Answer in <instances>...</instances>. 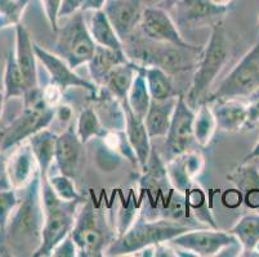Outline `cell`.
Wrapping results in <instances>:
<instances>
[{"instance_id": "26", "label": "cell", "mask_w": 259, "mask_h": 257, "mask_svg": "<svg viewBox=\"0 0 259 257\" xmlns=\"http://www.w3.org/2000/svg\"><path fill=\"white\" fill-rule=\"evenodd\" d=\"M89 31L97 45L115 49V50H124V41L115 31L114 26L111 25L103 9L94 11Z\"/></svg>"}, {"instance_id": "44", "label": "cell", "mask_w": 259, "mask_h": 257, "mask_svg": "<svg viewBox=\"0 0 259 257\" xmlns=\"http://www.w3.org/2000/svg\"><path fill=\"white\" fill-rule=\"evenodd\" d=\"M181 0H162L164 6L166 7V9H171L177 3H180Z\"/></svg>"}, {"instance_id": "8", "label": "cell", "mask_w": 259, "mask_h": 257, "mask_svg": "<svg viewBox=\"0 0 259 257\" xmlns=\"http://www.w3.org/2000/svg\"><path fill=\"white\" fill-rule=\"evenodd\" d=\"M171 246L183 251L190 252L192 256L211 257L221 254V252L228 251L242 252L241 244L231 232H223L213 228L209 229H191L182 234L177 235L170 240Z\"/></svg>"}, {"instance_id": "5", "label": "cell", "mask_w": 259, "mask_h": 257, "mask_svg": "<svg viewBox=\"0 0 259 257\" xmlns=\"http://www.w3.org/2000/svg\"><path fill=\"white\" fill-rule=\"evenodd\" d=\"M56 107L47 103L43 90H29L23 96V110L0 134V152L16 148L37 131L49 127Z\"/></svg>"}, {"instance_id": "27", "label": "cell", "mask_w": 259, "mask_h": 257, "mask_svg": "<svg viewBox=\"0 0 259 257\" xmlns=\"http://www.w3.org/2000/svg\"><path fill=\"white\" fill-rule=\"evenodd\" d=\"M241 244L244 256L256 251L259 247V214L250 212L242 216L230 230Z\"/></svg>"}, {"instance_id": "37", "label": "cell", "mask_w": 259, "mask_h": 257, "mask_svg": "<svg viewBox=\"0 0 259 257\" xmlns=\"http://www.w3.org/2000/svg\"><path fill=\"white\" fill-rule=\"evenodd\" d=\"M52 256L54 257H76L79 256V249H77L76 243L74 242L71 235H67L63 240L56 246L53 249Z\"/></svg>"}, {"instance_id": "24", "label": "cell", "mask_w": 259, "mask_h": 257, "mask_svg": "<svg viewBox=\"0 0 259 257\" xmlns=\"http://www.w3.org/2000/svg\"><path fill=\"white\" fill-rule=\"evenodd\" d=\"M177 105V96L165 100H151L148 112L145 117V124L151 138L166 136L170 127L171 117Z\"/></svg>"}, {"instance_id": "42", "label": "cell", "mask_w": 259, "mask_h": 257, "mask_svg": "<svg viewBox=\"0 0 259 257\" xmlns=\"http://www.w3.org/2000/svg\"><path fill=\"white\" fill-rule=\"evenodd\" d=\"M256 159H259V139L255 143V145L253 147V149H251L248 155L245 156L244 162H251L253 160H256Z\"/></svg>"}, {"instance_id": "35", "label": "cell", "mask_w": 259, "mask_h": 257, "mask_svg": "<svg viewBox=\"0 0 259 257\" xmlns=\"http://www.w3.org/2000/svg\"><path fill=\"white\" fill-rule=\"evenodd\" d=\"M48 180L53 190L56 192V194L60 198H62V199H65V201H79V199H83V198L80 197L79 193L76 192L74 180L69 178V176L60 174L57 176L48 178Z\"/></svg>"}, {"instance_id": "21", "label": "cell", "mask_w": 259, "mask_h": 257, "mask_svg": "<svg viewBox=\"0 0 259 257\" xmlns=\"http://www.w3.org/2000/svg\"><path fill=\"white\" fill-rule=\"evenodd\" d=\"M227 179L241 193L242 201L250 210H259V170L250 162H244Z\"/></svg>"}, {"instance_id": "38", "label": "cell", "mask_w": 259, "mask_h": 257, "mask_svg": "<svg viewBox=\"0 0 259 257\" xmlns=\"http://www.w3.org/2000/svg\"><path fill=\"white\" fill-rule=\"evenodd\" d=\"M248 126L259 122V88L248 95Z\"/></svg>"}, {"instance_id": "10", "label": "cell", "mask_w": 259, "mask_h": 257, "mask_svg": "<svg viewBox=\"0 0 259 257\" xmlns=\"http://www.w3.org/2000/svg\"><path fill=\"white\" fill-rule=\"evenodd\" d=\"M140 27L142 34L151 41L168 44L188 52L199 50L197 46L185 40V37L181 35L180 28L177 27V23L164 8L147 7L143 9Z\"/></svg>"}, {"instance_id": "13", "label": "cell", "mask_w": 259, "mask_h": 257, "mask_svg": "<svg viewBox=\"0 0 259 257\" xmlns=\"http://www.w3.org/2000/svg\"><path fill=\"white\" fill-rule=\"evenodd\" d=\"M85 144L77 136L74 125H69L57 138L54 161L60 174L75 180L85 166Z\"/></svg>"}, {"instance_id": "14", "label": "cell", "mask_w": 259, "mask_h": 257, "mask_svg": "<svg viewBox=\"0 0 259 257\" xmlns=\"http://www.w3.org/2000/svg\"><path fill=\"white\" fill-rule=\"evenodd\" d=\"M177 23L181 27H200L220 22L228 11V7L215 4L211 0H181L171 8Z\"/></svg>"}, {"instance_id": "18", "label": "cell", "mask_w": 259, "mask_h": 257, "mask_svg": "<svg viewBox=\"0 0 259 257\" xmlns=\"http://www.w3.org/2000/svg\"><path fill=\"white\" fill-rule=\"evenodd\" d=\"M16 28V61L20 66L29 90L39 88V74H37V57L30 31L25 25L18 23Z\"/></svg>"}, {"instance_id": "19", "label": "cell", "mask_w": 259, "mask_h": 257, "mask_svg": "<svg viewBox=\"0 0 259 257\" xmlns=\"http://www.w3.org/2000/svg\"><path fill=\"white\" fill-rule=\"evenodd\" d=\"M204 169V159L196 152L182 153L176 156L166 166L169 180L180 192L186 193L194 185V179Z\"/></svg>"}, {"instance_id": "15", "label": "cell", "mask_w": 259, "mask_h": 257, "mask_svg": "<svg viewBox=\"0 0 259 257\" xmlns=\"http://www.w3.org/2000/svg\"><path fill=\"white\" fill-rule=\"evenodd\" d=\"M142 0H107L103 7L115 31L122 41L128 40L140 26L143 13Z\"/></svg>"}, {"instance_id": "39", "label": "cell", "mask_w": 259, "mask_h": 257, "mask_svg": "<svg viewBox=\"0 0 259 257\" xmlns=\"http://www.w3.org/2000/svg\"><path fill=\"white\" fill-rule=\"evenodd\" d=\"M84 6V0H62L60 13H58V20L61 18H69L74 16L77 12H81Z\"/></svg>"}, {"instance_id": "9", "label": "cell", "mask_w": 259, "mask_h": 257, "mask_svg": "<svg viewBox=\"0 0 259 257\" xmlns=\"http://www.w3.org/2000/svg\"><path fill=\"white\" fill-rule=\"evenodd\" d=\"M70 235L76 243L79 257H102L106 252V234L92 201L77 212Z\"/></svg>"}, {"instance_id": "4", "label": "cell", "mask_w": 259, "mask_h": 257, "mask_svg": "<svg viewBox=\"0 0 259 257\" xmlns=\"http://www.w3.org/2000/svg\"><path fill=\"white\" fill-rule=\"evenodd\" d=\"M44 225L41 244L32 257H49L61 240L70 235L76 220L79 201H65L58 197L48 179H41Z\"/></svg>"}, {"instance_id": "32", "label": "cell", "mask_w": 259, "mask_h": 257, "mask_svg": "<svg viewBox=\"0 0 259 257\" xmlns=\"http://www.w3.org/2000/svg\"><path fill=\"white\" fill-rule=\"evenodd\" d=\"M76 134L80 140L87 144L91 139L103 138L107 133L97 112L93 108H84L77 117Z\"/></svg>"}, {"instance_id": "36", "label": "cell", "mask_w": 259, "mask_h": 257, "mask_svg": "<svg viewBox=\"0 0 259 257\" xmlns=\"http://www.w3.org/2000/svg\"><path fill=\"white\" fill-rule=\"evenodd\" d=\"M41 4H43L46 17L51 25L52 31L57 34V31L60 30V27H58V21H60L58 20V13H60L62 0H41Z\"/></svg>"}, {"instance_id": "45", "label": "cell", "mask_w": 259, "mask_h": 257, "mask_svg": "<svg viewBox=\"0 0 259 257\" xmlns=\"http://www.w3.org/2000/svg\"><path fill=\"white\" fill-rule=\"evenodd\" d=\"M211 2H214L215 4H220V6L228 7L231 4V2H232V0H211Z\"/></svg>"}, {"instance_id": "41", "label": "cell", "mask_w": 259, "mask_h": 257, "mask_svg": "<svg viewBox=\"0 0 259 257\" xmlns=\"http://www.w3.org/2000/svg\"><path fill=\"white\" fill-rule=\"evenodd\" d=\"M11 183H9L8 174H7V161L3 159L0 153V189H9Z\"/></svg>"}, {"instance_id": "23", "label": "cell", "mask_w": 259, "mask_h": 257, "mask_svg": "<svg viewBox=\"0 0 259 257\" xmlns=\"http://www.w3.org/2000/svg\"><path fill=\"white\" fill-rule=\"evenodd\" d=\"M129 62L125 50H115L102 45H96L93 57L88 62L89 74L97 85L102 86L106 77L116 66Z\"/></svg>"}, {"instance_id": "31", "label": "cell", "mask_w": 259, "mask_h": 257, "mask_svg": "<svg viewBox=\"0 0 259 257\" xmlns=\"http://www.w3.org/2000/svg\"><path fill=\"white\" fill-rule=\"evenodd\" d=\"M217 129V121L213 110L209 107L208 102H202L197 106L195 112L194 134L195 140L201 147H206L210 143Z\"/></svg>"}, {"instance_id": "40", "label": "cell", "mask_w": 259, "mask_h": 257, "mask_svg": "<svg viewBox=\"0 0 259 257\" xmlns=\"http://www.w3.org/2000/svg\"><path fill=\"white\" fill-rule=\"evenodd\" d=\"M54 119H58L61 122H63V125L71 124L72 119V110L70 106L61 105L58 107H56V115H54Z\"/></svg>"}, {"instance_id": "34", "label": "cell", "mask_w": 259, "mask_h": 257, "mask_svg": "<svg viewBox=\"0 0 259 257\" xmlns=\"http://www.w3.org/2000/svg\"><path fill=\"white\" fill-rule=\"evenodd\" d=\"M20 198L17 197V190L13 188L0 189V237L4 234L12 212L17 207Z\"/></svg>"}, {"instance_id": "33", "label": "cell", "mask_w": 259, "mask_h": 257, "mask_svg": "<svg viewBox=\"0 0 259 257\" xmlns=\"http://www.w3.org/2000/svg\"><path fill=\"white\" fill-rule=\"evenodd\" d=\"M30 0H0V18L3 27H11L21 23V18Z\"/></svg>"}, {"instance_id": "12", "label": "cell", "mask_w": 259, "mask_h": 257, "mask_svg": "<svg viewBox=\"0 0 259 257\" xmlns=\"http://www.w3.org/2000/svg\"><path fill=\"white\" fill-rule=\"evenodd\" d=\"M34 48L37 61H40V63L46 67L47 72L49 74V80H51L52 85L58 86L63 93L70 88H81L89 91L93 96L97 95L98 85L96 82L88 81L75 74L74 68L70 67L69 63L53 52L41 48L36 42L34 44Z\"/></svg>"}, {"instance_id": "22", "label": "cell", "mask_w": 259, "mask_h": 257, "mask_svg": "<svg viewBox=\"0 0 259 257\" xmlns=\"http://www.w3.org/2000/svg\"><path fill=\"white\" fill-rule=\"evenodd\" d=\"M58 135L52 131L49 127L37 131L34 135L27 139L30 148H31L34 157L39 167L40 178L48 179L49 170L56 159V147H57Z\"/></svg>"}, {"instance_id": "29", "label": "cell", "mask_w": 259, "mask_h": 257, "mask_svg": "<svg viewBox=\"0 0 259 257\" xmlns=\"http://www.w3.org/2000/svg\"><path fill=\"white\" fill-rule=\"evenodd\" d=\"M4 95L7 100L12 98H23L29 91L26 85L25 77L22 75L20 66L16 61L15 53H9L7 56L6 65H4Z\"/></svg>"}, {"instance_id": "7", "label": "cell", "mask_w": 259, "mask_h": 257, "mask_svg": "<svg viewBox=\"0 0 259 257\" xmlns=\"http://www.w3.org/2000/svg\"><path fill=\"white\" fill-rule=\"evenodd\" d=\"M259 88V37L240 62L223 79L220 86L209 94L205 102L217 99H237L248 96Z\"/></svg>"}, {"instance_id": "1", "label": "cell", "mask_w": 259, "mask_h": 257, "mask_svg": "<svg viewBox=\"0 0 259 257\" xmlns=\"http://www.w3.org/2000/svg\"><path fill=\"white\" fill-rule=\"evenodd\" d=\"M23 190L6 232L0 237L4 254L9 256H34L43 238L44 210L39 171Z\"/></svg>"}, {"instance_id": "30", "label": "cell", "mask_w": 259, "mask_h": 257, "mask_svg": "<svg viewBox=\"0 0 259 257\" xmlns=\"http://www.w3.org/2000/svg\"><path fill=\"white\" fill-rule=\"evenodd\" d=\"M151 100L152 99L150 95V91H148L147 84H146L145 75L142 72V66H138V72L134 77L131 89H129L126 102H128L131 110L138 117L145 120L150 105H151Z\"/></svg>"}, {"instance_id": "25", "label": "cell", "mask_w": 259, "mask_h": 257, "mask_svg": "<svg viewBox=\"0 0 259 257\" xmlns=\"http://www.w3.org/2000/svg\"><path fill=\"white\" fill-rule=\"evenodd\" d=\"M137 63L132 62V61L122 63V65L116 66L108 74L102 86L114 98H116V100L121 102L122 99H125L128 96L129 89H131L132 84H133V80L136 75H137Z\"/></svg>"}, {"instance_id": "16", "label": "cell", "mask_w": 259, "mask_h": 257, "mask_svg": "<svg viewBox=\"0 0 259 257\" xmlns=\"http://www.w3.org/2000/svg\"><path fill=\"white\" fill-rule=\"evenodd\" d=\"M39 171L29 143H21L7 160V174L11 187L16 190L25 189Z\"/></svg>"}, {"instance_id": "17", "label": "cell", "mask_w": 259, "mask_h": 257, "mask_svg": "<svg viewBox=\"0 0 259 257\" xmlns=\"http://www.w3.org/2000/svg\"><path fill=\"white\" fill-rule=\"evenodd\" d=\"M122 110H124V116H125V135L129 140V144L133 148L136 157L138 160V165L141 169H145L148 164L150 156L152 153L151 148V136L148 134L147 127H146L145 120L138 117L129 107L126 98L121 100Z\"/></svg>"}, {"instance_id": "28", "label": "cell", "mask_w": 259, "mask_h": 257, "mask_svg": "<svg viewBox=\"0 0 259 257\" xmlns=\"http://www.w3.org/2000/svg\"><path fill=\"white\" fill-rule=\"evenodd\" d=\"M142 72L145 75L146 84H147L151 99L165 100L171 96H176L170 76L162 68L157 66H150V67L142 66Z\"/></svg>"}, {"instance_id": "6", "label": "cell", "mask_w": 259, "mask_h": 257, "mask_svg": "<svg viewBox=\"0 0 259 257\" xmlns=\"http://www.w3.org/2000/svg\"><path fill=\"white\" fill-rule=\"evenodd\" d=\"M96 45L97 44L92 37L83 13L77 12L69 17V21L57 31L53 53L65 60L75 70L91 61Z\"/></svg>"}, {"instance_id": "3", "label": "cell", "mask_w": 259, "mask_h": 257, "mask_svg": "<svg viewBox=\"0 0 259 257\" xmlns=\"http://www.w3.org/2000/svg\"><path fill=\"white\" fill-rule=\"evenodd\" d=\"M230 53V37L223 23L220 21L211 26L210 37L197 61L196 71L186 99L191 107H197L205 100L204 96L228 62Z\"/></svg>"}, {"instance_id": "43", "label": "cell", "mask_w": 259, "mask_h": 257, "mask_svg": "<svg viewBox=\"0 0 259 257\" xmlns=\"http://www.w3.org/2000/svg\"><path fill=\"white\" fill-rule=\"evenodd\" d=\"M7 99L6 95H4V91L0 90V117L3 115V110H4V105H6Z\"/></svg>"}, {"instance_id": "20", "label": "cell", "mask_w": 259, "mask_h": 257, "mask_svg": "<svg viewBox=\"0 0 259 257\" xmlns=\"http://www.w3.org/2000/svg\"><path fill=\"white\" fill-rule=\"evenodd\" d=\"M213 113L217 127L226 133H237L248 126V107L237 99H217L214 100Z\"/></svg>"}, {"instance_id": "2", "label": "cell", "mask_w": 259, "mask_h": 257, "mask_svg": "<svg viewBox=\"0 0 259 257\" xmlns=\"http://www.w3.org/2000/svg\"><path fill=\"white\" fill-rule=\"evenodd\" d=\"M191 229L194 228L187 224L164 219L151 220L142 215L129 228H126L114 242H111V244L106 248L105 256H125L137 253L147 247L170 242L177 235Z\"/></svg>"}, {"instance_id": "11", "label": "cell", "mask_w": 259, "mask_h": 257, "mask_svg": "<svg viewBox=\"0 0 259 257\" xmlns=\"http://www.w3.org/2000/svg\"><path fill=\"white\" fill-rule=\"evenodd\" d=\"M195 111L183 95L177 96V105L171 117L170 127L165 136V149L176 157L188 152L194 144Z\"/></svg>"}]
</instances>
